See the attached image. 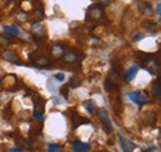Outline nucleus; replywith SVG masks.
Here are the masks:
<instances>
[{
  "instance_id": "obj_23",
  "label": "nucleus",
  "mask_w": 161,
  "mask_h": 152,
  "mask_svg": "<svg viewBox=\"0 0 161 152\" xmlns=\"http://www.w3.org/2000/svg\"><path fill=\"white\" fill-rule=\"evenodd\" d=\"M10 152H24V151H22L21 147H13V149H10Z\"/></svg>"
},
{
  "instance_id": "obj_1",
  "label": "nucleus",
  "mask_w": 161,
  "mask_h": 152,
  "mask_svg": "<svg viewBox=\"0 0 161 152\" xmlns=\"http://www.w3.org/2000/svg\"><path fill=\"white\" fill-rule=\"evenodd\" d=\"M103 6L101 4H94L92 6L88 8V11H87V19L89 20H99L103 18Z\"/></svg>"
},
{
  "instance_id": "obj_15",
  "label": "nucleus",
  "mask_w": 161,
  "mask_h": 152,
  "mask_svg": "<svg viewBox=\"0 0 161 152\" xmlns=\"http://www.w3.org/2000/svg\"><path fill=\"white\" fill-rule=\"evenodd\" d=\"M80 84H82V82H80L78 77H72L71 80H69V87L71 88H78V87H80Z\"/></svg>"
},
{
  "instance_id": "obj_26",
  "label": "nucleus",
  "mask_w": 161,
  "mask_h": 152,
  "mask_svg": "<svg viewBox=\"0 0 161 152\" xmlns=\"http://www.w3.org/2000/svg\"><path fill=\"white\" fill-rule=\"evenodd\" d=\"M0 43H3V45H6V43H9V42H8V41H5V38L0 36Z\"/></svg>"
},
{
  "instance_id": "obj_8",
  "label": "nucleus",
  "mask_w": 161,
  "mask_h": 152,
  "mask_svg": "<svg viewBox=\"0 0 161 152\" xmlns=\"http://www.w3.org/2000/svg\"><path fill=\"white\" fill-rule=\"evenodd\" d=\"M138 72H139V67H138V66H131V67L125 72V76H124L125 80H126V82H131V80L135 78V76L138 74Z\"/></svg>"
},
{
  "instance_id": "obj_13",
  "label": "nucleus",
  "mask_w": 161,
  "mask_h": 152,
  "mask_svg": "<svg viewBox=\"0 0 161 152\" xmlns=\"http://www.w3.org/2000/svg\"><path fill=\"white\" fill-rule=\"evenodd\" d=\"M51 53H52V56H55L56 58L61 57V56L63 55V47L60 46V45L53 46V47L51 48Z\"/></svg>"
},
{
  "instance_id": "obj_16",
  "label": "nucleus",
  "mask_w": 161,
  "mask_h": 152,
  "mask_svg": "<svg viewBox=\"0 0 161 152\" xmlns=\"http://www.w3.org/2000/svg\"><path fill=\"white\" fill-rule=\"evenodd\" d=\"M62 151V146L57 144H51L48 145V152H61Z\"/></svg>"
},
{
  "instance_id": "obj_20",
  "label": "nucleus",
  "mask_w": 161,
  "mask_h": 152,
  "mask_svg": "<svg viewBox=\"0 0 161 152\" xmlns=\"http://www.w3.org/2000/svg\"><path fill=\"white\" fill-rule=\"evenodd\" d=\"M55 79H57L58 82H63L64 80V74L63 73H56L55 74Z\"/></svg>"
},
{
  "instance_id": "obj_6",
  "label": "nucleus",
  "mask_w": 161,
  "mask_h": 152,
  "mask_svg": "<svg viewBox=\"0 0 161 152\" xmlns=\"http://www.w3.org/2000/svg\"><path fill=\"white\" fill-rule=\"evenodd\" d=\"M91 149L89 144L80 142V141H73L72 142V150L73 152H88Z\"/></svg>"
},
{
  "instance_id": "obj_24",
  "label": "nucleus",
  "mask_w": 161,
  "mask_h": 152,
  "mask_svg": "<svg viewBox=\"0 0 161 152\" xmlns=\"http://www.w3.org/2000/svg\"><path fill=\"white\" fill-rule=\"evenodd\" d=\"M52 99H53V103H55V104H61V103H63V101H61V100H58L60 98H56V96H53Z\"/></svg>"
},
{
  "instance_id": "obj_17",
  "label": "nucleus",
  "mask_w": 161,
  "mask_h": 152,
  "mask_svg": "<svg viewBox=\"0 0 161 152\" xmlns=\"http://www.w3.org/2000/svg\"><path fill=\"white\" fill-rule=\"evenodd\" d=\"M153 92H154V94L155 95H160L161 90H160V85H159V82H156V83H154V85H153Z\"/></svg>"
},
{
  "instance_id": "obj_18",
  "label": "nucleus",
  "mask_w": 161,
  "mask_h": 152,
  "mask_svg": "<svg viewBox=\"0 0 161 152\" xmlns=\"http://www.w3.org/2000/svg\"><path fill=\"white\" fill-rule=\"evenodd\" d=\"M145 27H147V29H150V30H154L158 25H156V22H150V21H145L144 24H142Z\"/></svg>"
},
{
  "instance_id": "obj_22",
  "label": "nucleus",
  "mask_w": 161,
  "mask_h": 152,
  "mask_svg": "<svg viewBox=\"0 0 161 152\" xmlns=\"http://www.w3.org/2000/svg\"><path fill=\"white\" fill-rule=\"evenodd\" d=\"M156 14H158V16H161V4L160 3H158V5H156Z\"/></svg>"
},
{
  "instance_id": "obj_21",
  "label": "nucleus",
  "mask_w": 161,
  "mask_h": 152,
  "mask_svg": "<svg viewBox=\"0 0 161 152\" xmlns=\"http://www.w3.org/2000/svg\"><path fill=\"white\" fill-rule=\"evenodd\" d=\"M61 94L63 95V96H67V95H68V88H67V87L61 88Z\"/></svg>"
},
{
  "instance_id": "obj_2",
  "label": "nucleus",
  "mask_w": 161,
  "mask_h": 152,
  "mask_svg": "<svg viewBox=\"0 0 161 152\" xmlns=\"http://www.w3.org/2000/svg\"><path fill=\"white\" fill-rule=\"evenodd\" d=\"M118 138H119V144H120L121 151L123 152H133L134 149H138V145L136 144H134L129 138L124 137L120 133H118Z\"/></svg>"
},
{
  "instance_id": "obj_5",
  "label": "nucleus",
  "mask_w": 161,
  "mask_h": 152,
  "mask_svg": "<svg viewBox=\"0 0 161 152\" xmlns=\"http://www.w3.org/2000/svg\"><path fill=\"white\" fill-rule=\"evenodd\" d=\"M136 5H138V10L140 11L141 14H144V15H153V14H154L153 8H151V5H150L149 3H145V1L138 0Z\"/></svg>"
},
{
  "instance_id": "obj_4",
  "label": "nucleus",
  "mask_w": 161,
  "mask_h": 152,
  "mask_svg": "<svg viewBox=\"0 0 161 152\" xmlns=\"http://www.w3.org/2000/svg\"><path fill=\"white\" fill-rule=\"evenodd\" d=\"M129 99L133 103H135L136 105H139V106L147 101V96L142 92H130L129 93Z\"/></svg>"
},
{
  "instance_id": "obj_12",
  "label": "nucleus",
  "mask_w": 161,
  "mask_h": 152,
  "mask_svg": "<svg viewBox=\"0 0 161 152\" xmlns=\"http://www.w3.org/2000/svg\"><path fill=\"white\" fill-rule=\"evenodd\" d=\"M34 116H35L37 120H41V119L43 117V104H42V103H41L40 105H36V106H35Z\"/></svg>"
},
{
  "instance_id": "obj_19",
  "label": "nucleus",
  "mask_w": 161,
  "mask_h": 152,
  "mask_svg": "<svg viewBox=\"0 0 161 152\" xmlns=\"http://www.w3.org/2000/svg\"><path fill=\"white\" fill-rule=\"evenodd\" d=\"M146 36V35H144V34H138V35H135L134 37H133V41L134 42H138V41H140L141 38H144Z\"/></svg>"
},
{
  "instance_id": "obj_14",
  "label": "nucleus",
  "mask_w": 161,
  "mask_h": 152,
  "mask_svg": "<svg viewBox=\"0 0 161 152\" xmlns=\"http://www.w3.org/2000/svg\"><path fill=\"white\" fill-rule=\"evenodd\" d=\"M84 106H86V109H87V111H88L89 114H93V113L96 111V109H97L96 103H94V101H92V100L86 101V103H84Z\"/></svg>"
},
{
  "instance_id": "obj_9",
  "label": "nucleus",
  "mask_w": 161,
  "mask_h": 152,
  "mask_svg": "<svg viewBox=\"0 0 161 152\" xmlns=\"http://www.w3.org/2000/svg\"><path fill=\"white\" fill-rule=\"evenodd\" d=\"M78 59V53L75 51H68L66 53H63V61L67 63H73Z\"/></svg>"
},
{
  "instance_id": "obj_7",
  "label": "nucleus",
  "mask_w": 161,
  "mask_h": 152,
  "mask_svg": "<svg viewBox=\"0 0 161 152\" xmlns=\"http://www.w3.org/2000/svg\"><path fill=\"white\" fill-rule=\"evenodd\" d=\"M34 62L39 68H45V67L51 66V59L46 56H36Z\"/></svg>"
},
{
  "instance_id": "obj_3",
  "label": "nucleus",
  "mask_w": 161,
  "mask_h": 152,
  "mask_svg": "<svg viewBox=\"0 0 161 152\" xmlns=\"http://www.w3.org/2000/svg\"><path fill=\"white\" fill-rule=\"evenodd\" d=\"M98 116H99L102 124H103V126H104V131H107V133H112L113 126H112V121H110V119H109L108 113H107L104 109H99V111H98Z\"/></svg>"
},
{
  "instance_id": "obj_11",
  "label": "nucleus",
  "mask_w": 161,
  "mask_h": 152,
  "mask_svg": "<svg viewBox=\"0 0 161 152\" xmlns=\"http://www.w3.org/2000/svg\"><path fill=\"white\" fill-rule=\"evenodd\" d=\"M3 58L10 63H16V64H20L19 62V57L14 53V52H4L3 53Z\"/></svg>"
},
{
  "instance_id": "obj_10",
  "label": "nucleus",
  "mask_w": 161,
  "mask_h": 152,
  "mask_svg": "<svg viewBox=\"0 0 161 152\" xmlns=\"http://www.w3.org/2000/svg\"><path fill=\"white\" fill-rule=\"evenodd\" d=\"M4 31L8 35L11 36H19L20 35V29L16 25H9V26H4Z\"/></svg>"
},
{
  "instance_id": "obj_25",
  "label": "nucleus",
  "mask_w": 161,
  "mask_h": 152,
  "mask_svg": "<svg viewBox=\"0 0 161 152\" xmlns=\"http://www.w3.org/2000/svg\"><path fill=\"white\" fill-rule=\"evenodd\" d=\"M109 4V0H101V5L104 6V5H108Z\"/></svg>"
}]
</instances>
